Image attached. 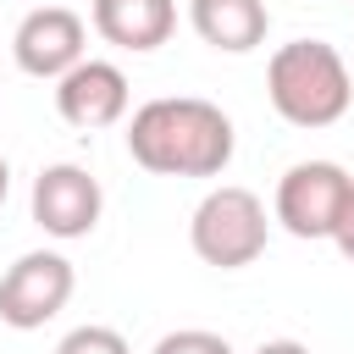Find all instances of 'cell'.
<instances>
[{"mask_svg":"<svg viewBox=\"0 0 354 354\" xmlns=\"http://www.w3.org/2000/svg\"><path fill=\"white\" fill-rule=\"evenodd\" d=\"M232 116L199 94L144 100L127 122V155L155 177H216L232 160Z\"/></svg>","mask_w":354,"mask_h":354,"instance_id":"cell-1","label":"cell"},{"mask_svg":"<svg viewBox=\"0 0 354 354\" xmlns=\"http://www.w3.org/2000/svg\"><path fill=\"white\" fill-rule=\"evenodd\" d=\"M266 100L288 127H332L354 100L348 61L326 39H288L266 61Z\"/></svg>","mask_w":354,"mask_h":354,"instance_id":"cell-2","label":"cell"},{"mask_svg":"<svg viewBox=\"0 0 354 354\" xmlns=\"http://www.w3.org/2000/svg\"><path fill=\"white\" fill-rule=\"evenodd\" d=\"M266 232H271V221H266L260 194H249V188H238V183L210 188V194L194 205V216H188V243H194V254H199L205 266H216V271L254 266V260L266 254Z\"/></svg>","mask_w":354,"mask_h":354,"instance_id":"cell-3","label":"cell"},{"mask_svg":"<svg viewBox=\"0 0 354 354\" xmlns=\"http://www.w3.org/2000/svg\"><path fill=\"white\" fill-rule=\"evenodd\" d=\"M77 288V271L66 254L55 249H28L0 271V321L17 332H39L44 321H55L66 310Z\"/></svg>","mask_w":354,"mask_h":354,"instance_id":"cell-4","label":"cell"},{"mask_svg":"<svg viewBox=\"0 0 354 354\" xmlns=\"http://www.w3.org/2000/svg\"><path fill=\"white\" fill-rule=\"evenodd\" d=\"M348 188H354V177L337 160H299V166L282 171L277 199H271V216L293 238H332Z\"/></svg>","mask_w":354,"mask_h":354,"instance_id":"cell-5","label":"cell"},{"mask_svg":"<svg viewBox=\"0 0 354 354\" xmlns=\"http://www.w3.org/2000/svg\"><path fill=\"white\" fill-rule=\"evenodd\" d=\"M100 210H105V194H100V177L77 160H55L33 177V221L72 243V238H88L100 227Z\"/></svg>","mask_w":354,"mask_h":354,"instance_id":"cell-6","label":"cell"},{"mask_svg":"<svg viewBox=\"0 0 354 354\" xmlns=\"http://www.w3.org/2000/svg\"><path fill=\"white\" fill-rule=\"evenodd\" d=\"M11 55L28 77H66L83 55H88V22L72 6H33L17 33H11Z\"/></svg>","mask_w":354,"mask_h":354,"instance_id":"cell-7","label":"cell"},{"mask_svg":"<svg viewBox=\"0 0 354 354\" xmlns=\"http://www.w3.org/2000/svg\"><path fill=\"white\" fill-rule=\"evenodd\" d=\"M127 72L116 61H100V55H83L66 77H55V111L66 127L77 133H100V127H116L127 116Z\"/></svg>","mask_w":354,"mask_h":354,"instance_id":"cell-8","label":"cell"},{"mask_svg":"<svg viewBox=\"0 0 354 354\" xmlns=\"http://www.w3.org/2000/svg\"><path fill=\"white\" fill-rule=\"evenodd\" d=\"M177 28V0H94V33L116 50H160Z\"/></svg>","mask_w":354,"mask_h":354,"instance_id":"cell-9","label":"cell"},{"mask_svg":"<svg viewBox=\"0 0 354 354\" xmlns=\"http://www.w3.org/2000/svg\"><path fill=\"white\" fill-rule=\"evenodd\" d=\"M188 22L210 50L243 55V50L266 44L271 11H266V0H188Z\"/></svg>","mask_w":354,"mask_h":354,"instance_id":"cell-10","label":"cell"},{"mask_svg":"<svg viewBox=\"0 0 354 354\" xmlns=\"http://www.w3.org/2000/svg\"><path fill=\"white\" fill-rule=\"evenodd\" d=\"M55 354H133L127 348V337L116 332V326H72L61 343H55Z\"/></svg>","mask_w":354,"mask_h":354,"instance_id":"cell-11","label":"cell"},{"mask_svg":"<svg viewBox=\"0 0 354 354\" xmlns=\"http://www.w3.org/2000/svg\"><path fill=\"white\" fill-rule=\"evenodd\" d=\"M149 354H232V343L221 332H205V326H183V332H166Z\"/></svg>","mask_w":354,"mask_h":354,"instance_id":"cell-12","label":"cell"},{"mask_svg":"<svg viewBox=\"0 0 354 354\" xmlns=\"http://www.w3.org/2000/svg\"><path fill=\"white\" fill-rule=\"evenodd\" d=\"M332 243L343 249V260H354V188H348V199H343V210H337V227H332Z\"/></svg>","mask_w":354,"mask_h":354,"instance_id":"cell-13","label":"cell"},{"mask_svg":"<svg viewBox=\"0 0 354 354\" xmlns=\"http://www.w3.org/2000/svg\"><path fill=\"white\" fill-rule=\"evenodd\" d=\"M254 354H310V348H304L299 337H271V343H260Z\"/></svg>","mask_w":354,"mask_h":354,"instance_id":"cell-14","label":"cell"},{"mask_svg":"<svg viewBox=\"0 0 354 354\" xmlns=\"http://www.w3.org/2000/svg\"><path fill=\"white\" fill-rule=\"evenodd\" d=\"M6 194H11V166H6V155H0V205H6Z\"/></svg>","mask_w":354,"mask_h":354,"instance_id":"cell-15","label":"cell"}]
</instances>
